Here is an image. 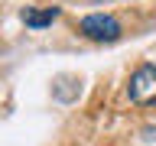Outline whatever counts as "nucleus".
I'll use <instances>...</instances> for the list:
<instances>
[{
    "mask_svg": "<svg viewBox=\"0 0 156 146\" xmlns=\"http://www.w3.org/2000/svg\"><path fill=\"white\" fill-rule=\"evenodd\" d=\"M127 94L133 104H153L156 101V65H140L130 75V85H127Z\"/></svg>",
    "mask_w": 156,
    "mask_h": 146,
    "instance_id": "f257e3e1",
    "label": "nucleus"
},
{
    "mask_svg": "<svg viewBox=\"0 0 156 146\" xmlns=\"http://www.w3.org/2000/svg\"><path fill=\"white\" fill-rule=\"evenodd\" d=\"M78 29L85 33L88 39H94V42H114L120 36V23L114 16H107V13H91L78 23Z\"/></svg>",
    "mask_w": 156,
    "mask_h": 146,
    "instance_id": "f03ea898",
    "label": "nucleus"
},
{
    "mask_svg": "<svg viewBox=\"0 0 156 146\" xmlns=\"http://www.w3.org/2000/svg\"><path fill=\"white\" fill-rule=\"evenodd\" d=\"M55 16H58V10H55V7H49V10H23V23H26V26H33V29L49 26Z\"/></svg>",
    "mask_w": 156,
    "mask_h": 146,
    "instance_id": "7ed1b4c3",
    "label": "nucleus"
}]
</instances>
